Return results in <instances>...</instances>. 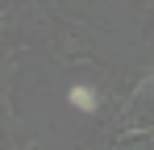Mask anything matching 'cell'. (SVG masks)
Listing matches in <instances>:
<instances>
[{
  "label": "cell",
  "instance_id": "obj_1",
  "mask_svg": "<svg viewBox=\"0 0 154 150\" xmlns=\"http://www.w3.org/2000/svg\"><path fill=\"white\" fill-rule=\"evenodd\" d=\"M71 104H75L79 113H96V92L88 83H79V88H71Z\"/></svg>",
  "mask_w": 154,
  "mask_h": 150
}]
</instances>
